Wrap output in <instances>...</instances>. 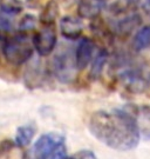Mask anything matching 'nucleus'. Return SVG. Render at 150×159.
I'll return each instance as SVG.
<instances>
[{
    "label": "nucleus",
    "instance_id": "nucleus-1",
    "mask_svg": "<svg viewBox=\"0 0 150 159\" xmlns=\"http://www.w3.org/2000/svg\"><path fill=\"white\" fill-rule=\"evenodd\" d=\"M92 136L116 151H130L139 143L141 133L129 105L113 111H96L88 120Z\"/></svg>",
    "mask_w": 150,
    "mask_h": 159
},
{
    "label": "nucleus",
    "instance_id": "nucleus-2",
    "mask_svg": "<svg viewBox=\"0 0 150 159\" xmlns=\"http://www.w3.org/2000/svg\"><path fill=\"white\" fill-rule=\"evenodd\" d=\"M22 159H73L67 156L66 139L58 132H49L40 137L25 152Z\"/></svg>",
    "mask_w": 150,
    "mask_h": 159
},
{
    "label": "nucleus",
    "instance_id": "nucleus-3",
    "mask_svg": "<svg viewBox=\"0 0 150 159\" xmlns=\"http://www.w3.org/2000/svg\"><path fill=\"white\" fill-rule=\"evenodd\" d=\"M33 39L31 40L27 33L21 32L6 38L2 45L4 57L7 63L14 66H20L27 63L33 56Z\"/></svg>",
    "mask_w": 150,
    "mask_h": 159
},
{
    "label": "nucleus",
    "instance_id": "nucleus-4",
    "mask_svg": "<svg viewBox=\"0 0 150 159\" xmlns=\"http://www.w3.org/2000/svg\"><path fill=\"white\" fill-rule=\"evenodd\" d=\"M56 43H58V32L55 24L44 25L33 37L34 48L41 57L49 56L54 51Z\"/></svg>",
    "mask_w": 150,
    "mask_h": 159
},
{
    "label": "nucleus",
    "instance_id": "nucleus-5",
    "mask_svg": "<svg viewBox=\"0 0 150 159\" xmlns=\"http://www.w3.org/2000/svg\"><path fill=\"white\" fill-rule=\"evenodd\" d=\"M75 70H76L75 59L73 60L69 52L59 53L53 59V72L56 78L62 83L71 81L74 77Z\"/></svg>",
    "mask_w": 150,
    "mask_h": 159
},
{
    "label": "nucleus",
    "instance_id": "nucleus-6",
    "mask_svg": "<svg viewBox=\"0 0 150 159\" xmlns=\"http://www.w3.org/2000/svg\"><path fill=\"white\" fill-rule=\"evenodd\" d=\"M95 53V43L89 38H82L75 50V64L78 70H84L93 60Z\"/></svg>",
    "mask_w": 150,
    "mask_h": 159
},
{
    "label": "nucleus",
    "instance_id": "nucleus-7",
    "mask_svg": "<svg viewBox=\"0 0 150 159\" xmlns=\"http://www.w3.org/2000/svg\"><path fill=\"white\" fill-rule=\"evenodd\" d=\"M60 32L69 40H76L84 32V24L80 18L66 16L60 20Z\"/></svg>",
    "mask_w": 150,
    "mask_h": 159
},
{
    "label": "nucleus",
    "instance_id": "nucleus-8",
    "mask_svg": "<svg viewBox=\"0 0 150 159\" xmlns=\"http://www.w3.org/2000/svg\"><path fill=\"white\" fill-rule=\"evenodd\" d=\"M135 120L137 123L141 136L145 140H150V106L148 105H129Z\"/></svg>",
    "mask_w": 150,
    "mask_h": 159
},
{
    "label": "nucleus",
    "instance_id": "nucleus-9",
    "mask_svg": "<svg viewBox=\"0 0 150 159\" xmlns=\"http://www.w3.org/2000/svg\"><path fill=\"white\" fill-rule=\"evenodd\" d=\"M106 0H80L78 5V14L84 19H96L105 8Z\"/></svg>",
    "mask_w": 150,
    "mask_h": 159
},
{
    "label": "nucleus",
    "instance_id": "nucleus-10",
    "mask_svg": "<svg viewBox=\"0 0 150 159\" xmlns=\"http://www.w3.org/2000/svg\"><path fill=\"white\" fill-rule=\"evenodd\" d=\"M35 125L34 124H26L18 127L17 134H15V145L18 148H25L32 142L34 134H35Z\"/></svg>",
    "mask_w": 150,
    "mask_h": 159
},
{
    "label": "nucleus",
    "instance_id": "nucleus-11",
    "mask_svg": "<svg viewBox=\"0 0 150 159\" xmlns=\"http://www.w3.org/2000/svg\"><path fill=\"white\" fill-rule=\"evenodd\" d=\"M59 16V6L58 2L54 0H49L45 7L42 8V11L40 13L39 21L40 24L44 25H53L55 24L56 18Z\"/></svg>",
    "mask_w": 150,
    "mask_h": 159
},
{
    "label": "nucleus",
    "instance_id": "nucleus-12",
    "mask_svg": "<svg viewBox=\"0 0 150 159\" xmlns=\"http://www.w3.org/2000/svg\"><path fill=\"white\" fill-rule=\"evenodd\" d=\"M150 46V25L143 26L137 31L133 39V48L136 52H141Z\"/></svg>",
    "mask_w": 150,
    "mask_h": 159
},
{
    "label": "nucleus",
    "instance_id": "nucleus-13",
    "mask_svg": "<svg viewBox=\"0 0 150 159\" xmlns=\"http://www.w3.org/2000/svg\"><path fill=\"white\" fill-rule=\"evenodd\" d=\"M107 59H108V52L106 50H101L96 53L95 58L93 59V65H92V70H90V78L93 80L97 79L101 75L105 65L107 63Z\"/></svg>",
    "mask_w": 150,
    "mask_h": 159
},
{
    "label": "nucleus",
    "instance_id": "nucleus-14",
    "mask_svg": "<svg viewBox=\"0 0 150 159\" xmlns=\"http://www.w3.org/2000/svg\"><path fill=\"white\" fill-rule=\"evenodd\" d=\"M141 19L137 14H131V16H127V17L120 20L116 24V31L117 33L120 34H128L129 32H131L137 25L139 24Z\"/></svg>",
    "mask_w": 150,
    "mask_h": 159
},
{
    "label": "nucleus",
    "instance_id": "nucleus-15",
    "mask_svg": "<svg viewBox=\"0 0 150 159\" xmlns=\"http://www.w3.org/2000/svg\"><path fill=\"white\" fill-rule=\"evenodd\" d=\"M139 0H115L109 5V11L113 14H123L133 8Z\"/></svg>",
    "mask_w": 150,
    "mask_h": 159
},
{
    "label": "nucleus",
    "instance_id": "nucleus-16",
    "mask_svg": "<svg viewBox=\"0 0 150 159\" xmlns=\"http://www.w3.org/2000/svg\"><path fill=\"white\" fill-rule=\"evenodd\" d=\"M24 5L21 0H0V10L5 14L15 16L22 11Z\"/></svg>",
    "mask_w": 150,
    "mask_h": 159
},
{
    "label": "nucleus",
    "instance_id": "nucleus-17",
    "mask_svg": "<svg viewBox=\"0 0 150 159\" xmlns=\"http://www.w3.org/2000/svg\"><path fill=\"white\" fill-rule=\"evenodd\" d=\"M36 18L33 14H26L19 21V31L21 33H27L29 31H33L36 26Z\"/></svg>",
    "mask_w": 150,
    "mask_h": 159
},
{
    "label": "nucleus",
    "instance_id": "nucleus-18",
    "mask_svg": "<svg viewBox=\"0 0 150 159\" xmlns=\"http://www.w3.org/2000/svg\"><path fill=\"white\" fill-rule=\"evenodd\" d=\"M12 23L6 17L0 14V40L5 39L6 35L11 32Z\"/></svg>",
    "mask_w": 150,
    "mask_h": 159
},
{
    "label": "nucleus",
    "instance_id": "nucleus-19",
    "mask_svg": "<svg viewBox=\"0 0 150 159\" xmlns=\"http://www.w3.org/2000/svg\"><path fill=\"white\" fill-rule=\"evenodd\" d=\"M15 142L11 139H2L0 140V158H2L5 154L11 152L13 148H15Z\"/></svg>",
    "mask_w": 150,
    "mask_h": 159
},
{
    "label": "nucleus",
    "instance_id": "nucleus-20",
    "mask_svg": "<svg viewBox=\"0 0 150 159\" xmlns=\"http://www.w3.org/2000/svg\"><path fill=\"white\" fill-rule=\"evenodd\" d=\"M73 159H97L95 153L90 150H81L72 157Z\"/></svg>",
    "mask_w": 150,
    "mask_h": 159
},
{
    "label": "nucleus",
    "instance_id": "nucleus-21",
    "mask_svg": "<svg viewBox=\"0 0 150 159\" xmlns=\"http://www.w3.org/2000/svg\"><path fill=\"white\" fill-rule=\"evenodd\" d=\"M142 6H143V10H144V12L150 17V0H143Z\"/></svg>",
    "mask_w": 150,
    "mask_h": 159
}]
</instances>
